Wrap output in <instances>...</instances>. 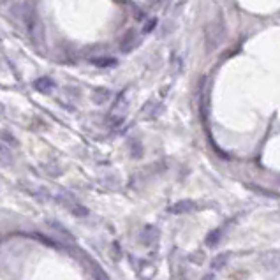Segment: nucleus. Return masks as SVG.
Here are the masks:
<instances>
[{
	"instance_id": "ddd939ff",
	"label": "nucleus",
	"mask_w": 280,
	"mask_h": 280,
	"mask_svg": "<svg viewBox=\"0 0 280 280\" xmlns=\"http://www.w3.org/2000/svg\"><path fill=\"white\" fill-rule=\"evenodd\" d=\"M155 23H157V22H155V20H152V22H148V23H147V27H145L143 32H150V30L155 27Z\"/></svg>"
},
{
	"instance_id": "1a4fd4ad",
	"label": "nucleus",
	"mask_w": 280,
	"mask_h": 280,
	"mask_svg": "<svg viewBox=\"0 0 280 280\" xmlns=\"http://www.w3.org/2000/svg\"><path fill=\"white\" fill-rule=\"evenodd\" d=\"M34 238L36 240H39V241H43V243H46V245H50V247H57V248H60V243L58 241H55V240H48V236H44V234H34Z\"/></svg>"
},
{
	"instance_id": "0eeeda50",
	"label": "nucleus",
	"mask_w": 280,
	"mask_h": 280,
	"mask_svg": "<svg viewBox=\"0 0 280 280\" xmlns=\"http://www.w3.org/2000/svg\"><path fill=\"white\" fill-rule=\"evenodd\" d=\"M227 257H229V254H220V255H217V257L212 261V268H213V269L222 268V266L227 262Z\"/></svg>"
},
{
	"instance_id": "f03ea898",
	"label": "nucleus",
	"mask_w": 280,
	"mask_h": 280,
	"mask_svg": "<svg viewBox=\"0 0 280 280\" xmlns=\"http://www.w3.org/2000/svg\"><path fill=\"white\" fill-rule=\"evenodd\" d=\"M224 37H226V29H224V23L220 22V20H217V22L210 23V25L206 27V30H205L206 51H208V53L215 51L217 48L222 44Z\"/></svg>"
},
{
	"instance_id": "39448f33",
	"label": "nucleus",
	"mask_w": 280,
	"mask_h": 280,
	"mask_svg": "<svg viewBox=\"0 0 280 280\" xmlns=\"http://www.w3.org/2000/svg\"><path fill=\"white\" fill-rule=\"evenodd\" d=\"M137 44H139V39L136 37V34L127 32V36L123 37V43H122V51L123 53H129V51H132Z\"/></svg>"
},
{
	"instance_id": "6e6552de",
	"label": "nucleus",
	"mask_w": 280,
	"mask_h": 280,
	"mask_svg": "<svg viewBox=\"0 0 280 280\" xmlns=\"http://www.w3.org/2000/svg\"><path fill=\"white\" fill-rule=\"evenodd\" d=\"M220 229H215V231H212V233L208 234V238H206V245H210V247H213V245H217L219 243V240H220Z\"/></svg>"
},
{
	"instance_id": "f257e3e1",
	"label": "nucleus",
	"mask_w": 280,
	"mask_h": 280,
	"mask_svg": "<svg viewBox=\"0 0 280 280\" xmlns=\"http://www.w3.org/2000/svg\"><path fill=\"white\" fill-rule=\"evenodd\" d=\"M23 22H25V30L29 37L34 43H41L43 41V22H41L39 15H37L36 8L29 4L25 8V15H23Z\"/></svg>"
},
{
	"instance_id": "20e7f679",
	"label": "nucleus",
	"mask_w": 280,
	"mask_h": 280,
	"mask_svg": "<svg viewBox=\"0 0 280 280\" xmlns=\"http://www.w3.org/2000/svg\"><path fill=\"white\" fill-rule=\"evenodd\" d=\"M198 208L194 201H189V199H183V201H178L169 208L171 213H187V212H192V210Z\"/></svg>"
},
{
	"instance_id": "7ed1b4c3",
	"label": "nucleus",
	"mask_w": 280,
	"mask_h": 280,
	"mask_svg": "<svg viewBox=\"0 0 280 280\" xmlns=\"http://www.w3.org/2000/svg\"><path fill=\"white\" fill-rule=\"evenodd\" d=\"M58 201H60L62 205L65 206V208L71 210V212L74 213V215L83 217V215H86V213H88V212H86L85 206H81L79 203H76L74 199H71V198H64V196H60V198H58Z\"/></svg>"
},
{
	"instance_id": "f8f14e48",
	"label": "nucleus",
	"mask_w": 280,
	"mask_h": 280,
	"mask_svg": "<svg viewBox=\"0 0 280 280\" xmlns=\"http://www.w3.org/2000/svg\"><path fill=\"white\" fill-rule=\"evenodd\" d=\"M93 64H97V65H113L115 64V60H113V58H95V60H93Z\"/></svg>"
},
{
	"instance_id": "423d86ee",
	"label": "nucleus",
	"mask_w": 280,
	"mask_h": 280,
	"mask_svg": "<svg viewBox=\"0 0 280 280\" xmlns=\"http://www.w3.org/2000/svg\"><path fill=\"white\" fill-rule=\"evenodd\" d=\"M34 86H36V90H39L41 93H48L53 88V81H51L50 78H39L34 83Z\"/></svg>"
},
{
	"instance_id": "9b49d317",
	"label": "nucleus",
	"mask_w": 280,
	"mask_h": 280,
	"mask_svg": "<svg viewBox=\"0 0 280 280\" xmlns=\"http://www.w3.org/2000/svg\"><path fill=\"white\" fill-rule=\"evenodd\" d=\"M248 189H252V191L259 192V194H266V196H269V198H276V194H275V192H271V191H266V189H259V187H255V185H248Z\"/></svg>"
},
{
	"instance_id": "9d476101",
	"label": "nucleus",
	"mask_w": 280,
	"mask_h": 280,
	"mask_svg": "<svg viewBox=\"0 0 280 280\" xmlns=\"http://www.w3.org/2000/svg\"><path fill=\"white\" fill-rule=\"evenodd\" d=\"M108 97H109V92H108V90L99 88L97 92H95V97H93V101H95V102H104Z\"/></svg>"
}]
</instances>
